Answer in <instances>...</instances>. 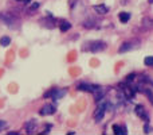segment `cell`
Returning <instances> with one entry per match:
<instances>
[{
  "label": "cell",
  "instance_id": "obj_3",
  "mask_svg": "<svg viewBox=\"0 0 153 135\" xmlns=\"http://www.w3.org/2000/svg\"><path fill=\"white\" fill-rule=\"evenodd\" d=\"M106 109H108V101H103L102 104H100V106L97 107V109L94 111V119H95V122H101V120L103 119Z\"/></svg>",
  "mask_w": 153,
  "mask_h": 135
},
{
  "label": "cell",
  "instance_id": "obj_20",
  "mask_svg": "<svg viewBox=\"0 0 153 135\" xmlns=\"http://www.w3.org/2000/svg\"><path fill=\"white\" fill-rule=\"evenodd\" d=\"M39 5H40V4H39V3H38V2H36V3H34V4H32L31 7H30V10H28V11L32 14L35 10H38V8H39Z\"/></svg>",
  "mask_w": 153,
  "mask_h": 135
},
{
  "label": "cell",
  "instance_id": "obj_17",
  "mask_svg": "<svg viewBox=\"0 0 153 135\" xmlns=\"http://www.w3.org/2000/svg\"><path fill=\"white\" fill-rule=\"evenodd\" d=\"M10 43H11V38L10 37H1L0 38V45H1L3 48H7Z\"/></svg>",
  "mask_w": 153,
  "mask_h": 135
},
{
  "label": "cell",
  "instance_id": "obj_8",
  "mask_svg": "<svg viewBox=\"0 0 153 135\" xmlns=\"http://www.w3.org/2000/svg\"><path fill=\"white\" fill-rule=\"evenodd\" d=\"M121 91H122V93H124V96H125L126 99H132L133 96H134V93H136V91H137V88H132V87H129V85L124 84V87L121 88Z\"/></svg>",
  "mask_w": 153,
  "mask_h": 135
},
{
  "label": "cell",
  "instance_id": "obj_26",
  "mask_svg": "<svg viewBox=\"0 0 153 135\" xmlns=\"http://www.w3.org/2000/svg\"><path fill=\"white\" fill-rule=\"evenodd\" d=\"M148 2H149V3H151V4H152V3H153V0H148Z\"/></svg>",
  "mask_w": 153,
  "mask_h": 135
},
{
  "label": "cell",
  "instance_id": "obj_6",
  "mask_svg": "<svg viewBox=\"0 0 153 135\" xmlns=\"http://www.w3.org/2000/svg\"><path fill=\"white\" fill-rule=\"evenodd\" d=\"M134 112H136V115H137L138 118H141L143 120H145V122H149V115H148V112L145 111V108H144L143 106H136L134 107Z\"/></svg>",
  "mask_w": 153,
  "mask_h": 135
},
{
  "label": "cell",
  "instance_id": "obj_24",
  "mask_svg": "<svg viewBox=\"0 0 153 135\" xmlns=\"http://www.w3.org/2000/svg\"><path fill=\"white\" fill-rule=\"evenodd\" d=\"M75 2H76V0H70V7H74Z\"/></svg>",
  "mask_w": 153,
  "mask_h": 135
},
{
  "label": "cell",
  "instance_id": "obj_10",
  "mask_svg": "<svg viewBox=\"0 0 153 135\" xmlns=\"http://www.w3.org/2000/svg\"><path fill=\"white\" fill-rule=\"evenodd\" d=\"M36 124H38L36 120H35V119H31V120H28V122L24 124V128H26V131H27L28 134H32L35 130H36Z\"/></svg>",
  "mask_w": 153,
  "mask_h": 135
},
{
  "label": "cell",
  "instance_id": "obj_18",
  "mask_svg": "<svg viewBox=\"0 0 153 135\" xmlns=\"http://www.w3.org/2000/svg\"><path fill=\"white\" fill-rule=\"evenodd\" d=\"M141 82H146V84H149V85H152L153 87V81L151 78H148V76H141Z\"/></svg>",
  "mask_w": 153,
  "mask_h": 135
},
{
  "label": "cell",
  "instance_id": "obj_22",
  "mask_svg": "<svg viewBox=\"0 0 153 135\" xmlns=\"http://www.w3.org/2000/svg\"><path fill=\"white\" fill-rule=\"evenodd\" d=\"M151 131H152V128H151V127H149L148 122H146V124H145V126H144V133H145V134H149V133H151Z\"/></svg>",
  "mask_w": 153,
  "mask_h": 135
},
{
  "label": "cell",
  "instance_id": "obj_9",
  "mask_svg": "<svg viewBox=\"0 0 153 135\" xmlns=\"http://www.w3.org/2000/svg\"><path fill=\"white\" fill-rule=\"evenodd\" d=\"M55 111H56V107L54 106V104H46V106L43 107L42 109H40V115H43V116H47V115L55 114Z\"/></svg>",
  "mask_w": 153,
  "mask_h": 135
},
{
  "label": "cell",
  "instance_id": "obj_25",
  "mask_svg": "<svg viewBox=\"0 0 153 135\" xmlns=\"http://www.w3.org/2000/svg\"><path fill=\"white\" fill-rule=\"evenodd\" d=\"M22 2H23L24 4H30V3H31V0H22Z\"/></svg>",
  "mask_w": 153,
  "mask_h": 135
},
{
  "label": "cell",
  "instance_id": "obj_2",
  "mask_svg": "<svg viewBox=\"0 0 153 135\" xmlns=\"http://www.w3.org/2000/svg\"><path fill=\"white\" fill-rule=\"evenodd\" d=\"M0 22L4 23V24H7V26L11 27V29H15L16 23H18L16 18L10 12H0Z\"/></svg>",
  "mask_w": 153,
  "mask_h": 135
},
{
  "label": "cell",
  "instance_id": "obj_4",
  "mask_svg": "<svg viewBox=\"0 0 153 135\" xmlns=\"http://www.w3.org/2000/svg\"><path fill=\"white\" fill-rule=\"evenodd\" d=\"M66 95V89H51L50 92L45 93V97H50L53 100H59Z\"/></svg>",
  "mask_w": 153,
  "mask_h": 135
},
{
  "label": "cell",
  "instance_id": "obj_23",
  "mask_svg": "<svg viewBox=\"0 0 153 135\" xmlns=\"http://www.w3.org/2000/svg\"><path fill=\"white\" fill-rule=\"evenodd\" d=\"M134 77H136L134 74H129V76H128V78H126V81H128V82H130L133 78H134Z\"/></svg>",
  "mask_w": 153,
  "mask_h": 135
},
{
  "label": "cell",
  "instance_id": "obj_12",
  "mask_svg": "<svg viewBox=\"0 0 153 135\" xmlns=\"http://www.w3.org/2000/svg\"><path fill=\"white\" fill-rule=\"evenodd\" d=\"M137 91H140V92H143L144 95H146V96H148L149 101H151V104L153 106V93H152V91H151V89H148V88H146V87L144 88V87H141V85H140V87L137 88Z\"/></svg>",
  "mask_w": 153,
  "mask_h": 135
},
{
  "label": "cell",
  "instance_id": "obj_19",
  "mask_svg": "<svg viewBox=\"0 0 153 135\" xmlns=\"http://www.w3.org/2000/svg\"><path fill=\"white\" fill-rule=\"evenodd\" d=\"M144 64H145L146 66H153V57H146V58L144 60Z\"/></svg>",
  "mask_w": 153,
  "mask_h": 135
},
{
  "label": "cell",
  "instance_id": "obj_1",
  "mask_svg": "<svg viewBox=\"0 0 153 135\" xmlns=\"http://www.w3.org/2000/svg\"><path fill=\"white\" fill-rule=\"evenodd\" d=\"M108 48L105 42L102 41H91V42H86L82 46V51H89V53H100L103 51Z\"/></svg>",
  "mask_w": 153,
  "mask_h": 135
},
{
  "label": "cell",
  "instance_id": "obj_11",
  "mask_svg": "<svg viewBox=\"0 0 153 135\" xmlns=\"http://www.w3.org/2000/svg\"><path fill=\"white\" fill-rule=\"evenodd\" d=\"M98 85H89V84H79L78 85V89L79 91H85V92H94L95 88H97Z\"/></svg>",
  "mask_w": 153,
  "mask_h": 135
},
{
  "label": "cell",
  "instance_id": "obj_16",
  "mask_svg": "<svg viewBox=\"0 0 153 135\" xmlns=\"http://www.w3.org/2000/svg\"><path fill=\"white\" fill-rule=\"evenodd\" d=\"M118 18H120V20H121V23H128L130 19V14L129 12H121L118 15Z\"/></svg>",
  "mask_w": 153,
  "mask_h": 135
},
{
  "label": "cell",
  "instance_id": "obj_15",
  "mask_svg": "<svg viewBox=\"0 0 153 135\" xmlns=\"http://www.w3.org/2000/svg\"><path fill=\"white\" fill-rule=\"evenodd\" d=\"M70 27H71V23H69V22H66V20L59 23V29H61L62 32H66L67 30H70Z\"/></svg>",
  "mask_w": 153,
  "mask_h": 135
},
{
  "label": "cell",
  "instance_id": "obj_21",
  "mask_svg": "<svg viewBox=\"0 0 153 135\" xmlns=\"http://www.w3.org/2000/svg\"><path fill=\"white\" fill-rule=\"evenodd\" d=\"M7 127H8V123L5 122V120H0V131L5 130Z\"/></svg>",
  "mask_w": 153,
  "mask_h": 135
},
{
  "label": "cell",
  "instance_id": "obj_7",
  "mask_svg": "<svg viewBox=\"0 0 153 135\" xmlns=\"http://www.w3.org/2000/svg\"><path fill=\"white\" fill-rule=\"evenodd\" d=\"M106 92H108V88L97 87V88H95V91L93 92V93H94V100H95V101H101L103 97H105Z\"/></svg>",
  "mask_w": 153,
  "mask_h": 135
},
{
  "label": "cell",
  "instance_id": "obj_14",
  "mask_svg": "<svg viewBox=\"0 0 153 135\" xmlns=\"http://www.w3.org/2000/svg\"><path fill=\"white\" fill-rule=\"evenodd\" d=\"M113 130H114V134H116V135H125L128 133L126 128L121 127V126H118V124H114L113 126Z\"/></svg>",
  "mask_w": 153,
  "mask_h": 135
},
{
  "label": "cell",
  "instance_id": "obj_13",
  "mask_svg": "<svg viewBox=\"0 0 153 135\" xmlns=\"http://www.w3.org/2000/svg\"><path fill=\"white\" fill-rule=\"evenodd\" d=\"M94 11L95 12H98L100 15H106V14L109 12V8L106 7V5H103V4H98V5H94Z\"/></svg>",
  "mask_w": 153,
  "mask_h": 135
},
{
  "label": "cell",
  "instance_id": "obj_5",
  "mask_svg": "<svg viewBox=\"0 0 153 135\" xmlns=\"http://www.w3.org/2000/svg\"><path fill=\"white\" fill-rule=\"evenodd\" d=\"M134 48H138V41H128V42H124L118 49V53H126L129 50H133Z\"/></svg>",
  "mask_w": 153,
  "mask_h": 135
}]
</instances>
